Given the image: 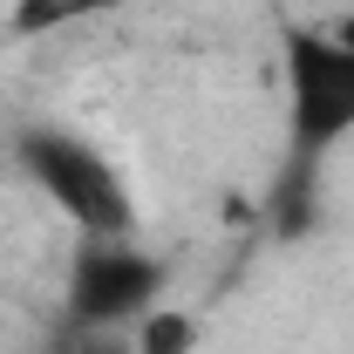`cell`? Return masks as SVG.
Here are the masks:
<instances>
[{
  "instance_id": "5b68a950",
  "label": "cell",
  "mask_w": 354,
  "mask_h": 354,
  "mask_svg": "<svg viewBox=\"0 0 354 354\" xmlns=\"http://www.w3.org/2000/svg\"><path fill=\"white\" fill-rule=\"evenodd\" d=\"M198 341H205L198 313L191 307H164V300L130 327V354H198Z\"/></svg>"
},
{
  "instance_id": "6da1fadb",
  "label": "cell",
  "mask_w": 354,
  "mask_h": 354,
  "mask_svg": "<svg viewBox=\"0 0 354 354\" xmlns=\"http://www.w3.org/2000/svg\"><path fill=\"white\" fill-rule=\"evenodd\" d=\"M14 171L75 239H136V191L123 164L68 123H28L14 136Z\"/></svg>"
},
{
  "instance_id": "3957f363",
  "label": "cell",
  "mask_w": 354,
  "mask_h": 354,
  "mask_svg": "<svg viewBox=\"0 0 354 354\" xmlns=\"http://www.w3.org/2000/svg\"><path fill=\"white\" fill-rule=\"evenodd\" d=\"M164 286H171V266L143 239H75L68 279H62V307H68V327L130 334L164 300Z\"/></svg>"
},
{
  "instance_id": "7a4b0ae2",
  "label": "cell",
  "mask_w": 354,
  "mask_h": 354,
  "mask_svg": "<svg viewBox=\"0 0 354 354\" xmlns=\"http://www.w3.org/2000/svg\"><path fill=\"white\" fill-rule=\"evenodd\" d=\"M279 116H286V157L320 164L327 150L354 143V35L293 21L279 35Z\"/></svg>"
},
{
  "instance_id": "277c9868",
  "label": "cell",
  "mask_w": 354,
  "mask_h": 354,
  "mask_svg": "<svg viewBox=\"0 0 354 354\" xmlns=\"http://www.w3.org/2000/svg\"><path fill=\"white\" fill-rule=\"evenodd\" d=\"M123 0H7V35L14 41H48L62 28H82V21H102L116 14Z\"/></svg>"
}]
</instances>
